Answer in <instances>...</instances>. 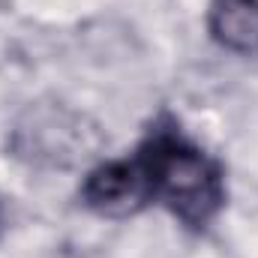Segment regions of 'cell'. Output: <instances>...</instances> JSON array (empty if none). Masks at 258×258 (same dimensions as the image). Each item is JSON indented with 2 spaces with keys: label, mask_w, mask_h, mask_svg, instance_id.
I'll return each mask as SVG.
<instances>
[{
  "label": "cell",
  "mask_w": 258,
  "mask_h": 258,
  "mask_svg": "<svg viewBox=\"0 0 258 258\" xmlns=\"http://www.w3.org/2000/svg\"><path fill=\"white\" fill-rule=\"evenodd\" d=\"M141 165L150 195L168 204L186 225H207L222 207L219 165L180 135L156 132L141 150Z\"/></svg>",
  "instance_id": "cell-1"
},
{
  "label": "cell",
  "mask_w": 258,
  "mask_h": 258,
  "mask_svg": "<svg viewBox=\"0 0 258 258\" xmlns=\"http://www.w3.org/2000/svg\"><path fill=\"white\" fill-rule=\"evenodd\" d=\"M99 138L78 111L66 108L60 102H36L18 120L12 147L18 156L36 165L66 168L87 159L96 150Z\"/></svg>",
  "instance_id": "cell-2"
},
{
  "label": "cell",
  "mask_w": 258,
  "mask_h": 258,
  "mask_svg": "<svg viewBox=\"0 0 258 258\" xmlns=\"http://www.w3.org/2000/svg\"><path fill=\"white\" fill-rule=\"evenodd\" d=\"M81 198L87 201L90 210H96L102 216H126V213H135L150 198V183H147L141 159H135V162L114 159V162L99 165L84 180Z\"/></svg>",
  "instance_id": "cell-3"
},
{
  "label": "cell",
  "mask_w": 258,
  "mask_h": 258,
  "mask_svg": "<svg viewBox=\"0 0 258 258\" xmlns=\"http://www.w3.org/2000/svg\"><path fill=\"white\" fill-rule=\"evenodd\" d=\"M207 27H210V36L222 48L234 54H255L258 0H210Z\"/></svg>",
  "instance_id": "cell-4"
}]
</instances>
